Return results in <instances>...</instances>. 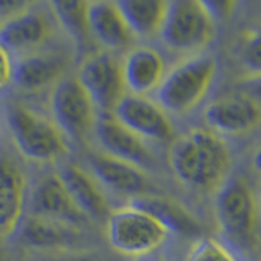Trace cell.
<instances>
[{"mask_svg": "<svg viewBox=\"0 0 261 261\" xmlns=\"http://www.w3.org/2000/svg\"><path fill=\"white\" fill-rule=\"evenodd\" d=\"M214 214L220 232L233 245L243 250L256 248L261 219L258 199L243 176H228L217 188Z\"/></svg>", "mask_w": 261, "mask_h": 261, "instance_id": "cell-3", "label": "cell"}, {"mask_svg": "<svg viewBox=\"0 0 261 261\" xmlns=\"http://www.w3.org/2000/svg\"><path fill=\"white\" fill-rule=\"evenodd\" d=\"M87 162L88 171L96 178V181L114 193L130 196L133 199L150 193V179L147 178L144 170L127 162L101 152L90 153Z\"/></svg>", "mask_w": 261, "mask_h": 261, "instance_id": "cell-16", "label": "cell"}, {"mask_svg": "<svg viewBox=\"0 0 261 261\" xmlns=\"http://www.w3.org/2000/svg\"><path fill=\"white\" fill-rule=\"evenodd\" d=\"M259 261H261V259H259Z\"/></svg>", "mask_w": 261, "mask_h": 261, "instance_id": "cell-33", "label": "cell"}, {"mask_svg": "<svg viewBox=\"0 0 261 261\" xmlns=\"http://www.w3.org/2000/svg\"><path fill=\"white\" fill-rule=\"evenodd\" d=\"M251 165H253V168H255L256 173H259V175H261V145H259L258 149L255 150V153H253Z\"/></svg>", "mask_w": 261, "mask_h": 261, "instance_id": "cell-30", "label": "cell"}, {"mask_svg": "<svg viewBox=\"0 0 261 261\" xmlns=\"http://www.w3.org/2000/svg\"><path fill=\"white\" fill-rule=\"evenodd\" d=\"M77 80L100 113H111L126 95L121 62L108 51L88 53L79 67Z\"/></svg>", "mask_w": 261, "mask_h": 261, "instance_id": "cell-8", "label": "cell"}, {"mask_svg": "<svg viewBox=\"0 0 261 261\" xmlns=\"http://www.w3.org/2000/svg\"><path fill=\"white\" fill-rule=\"evenodd\" d=\"M47 7L54 20L61 24L75 46L79 49L88 47L92 39L87 23L88 2H51Z\"/></svg>", "mask_w": 261, "mask_h": 261, "instance_id": "cell-23", "label": "cell"}, {"mask_svg": "<svg viewBox=\"0 0 261 261\" xmlns=\"http://www.w3.org/2000/svg\"><path fill=\"white\" fill-rule=\"evenodd\" d=\"M206 7L209 8V12L212 13V16L217 18H225V16H230L233 8L237 7L235 2H204Z\"/></svg>", "mask_w": 261, "mask_h": 261, "instance_id": "cell-29", "label": "cell"}, {"mask_svg": "<svg viewBox=\"0 0 261 261\" xmlns=\"http://www.w3.org/2000/svg\"><path fill=\"white\" fill-rule=\"evenodd\" d=\"M53 13L46 8L27 5L0 21V44L10 54L27 56L44 47L53 35Z\"/></svg>", "mask_w": 261, "mask_h": 261, "instance_id": "cell-11", "label": "cell"}, {"mask_svg": "<svg viewBox=\"0 0 261 261\" xmlns=\"http://www.w3.org/2000/svg\"><path fill=\"white\" fill-rule=\"evenodd\" d=\"M87 23L90 36L103 47V51L113 53L126 49L134 41L116 2H88Z\"/></svg>", "mask_w": 261, "mask_h": 261, "instance_id": "cell-20", "label": "cell"}, {"mask_svg": "<svg viewBox=\"0 0 261 261\" xmlns=\"http://www.w3.org/2000/svg\"><path fill=\"white\" fill-rule=\"evenodd\" d=\"M28 216L84 228L90 220L75 206L57 173L41 176L28 194Z\"/></svg>", "mask_w": 261, "mask_h": 261, "instance_id": "cell-13", "label": "cell"}, {"mask_svg": "<svg viewBox=\"0 0 261 261\" xmlns=\"http://www.w3.org/2000/svg\"><path fill=\"white\" fill-rule=\"evenodd\" d=\"M139 261H163V259H159V258H152V259H149V258H145V259H139Z\"/></svg>", "mask_w": 261, "mask_h": 261, "instance_id": "cell-32", "label": "cell"}, {"mask_svg": "<svg viewBox=\"0 0 261 261\" xmlns=\"http://www.w3.org/2000/svg\"><path fill=\"white\" fill-rule=\"evenodd\" d=\"M18 235L27 248L44 251L47 255L77 250V245L82 242V228L35 216L24 217Z\"/></svg>", "mask_w": 261, "mask_h": 261, "instance_id": "cell-18", "label": "cell"}, {"mask_svg": "<svg viewBox=\"0 0 261 261\" xmlns=\"http://www.w3.org/2000/svg\"><path fill=\"white\" fill-rule=\"evenodd\" d=\"M186 261H242L225 243L209 237L196 240L190 248Z\"/></svg>", "mask_w": 261, "mask_h": 261, "instance_id": "cell-25", "label": "cell"}, {"mask_svg": "<svg viewBox=\"0 0 261 261\" xmlns=\"http://www.w3.org/2000/svg\"><path fill=\"white\" fill-rule=\"evenodd\" d=\"M207 129L219 136H240L261 124V106L242 92L220 96L204 110Z\"/></svg>", "mask_w": 261, "mask_h": 261, "instance_id": "cell-14", "label": "cell"}, {"mask_svg": "<svg viewBox=\"0 0 261 261\" xmlns=\"http://www.w3.org/2000/svg\"><path fill=\"white\" fill-rule=\"evenodd\" d=\"M216 72L217 62L212 56H190L165 72L162 84L155 90L157 105L165 113H190L209 92Z\"/></svg>", "mask_w": 261, "mask_h": 261, "instance_id": "cell-5", "label": "cell"}, {"mask_svg": "<svg viewBox=\"0 0 261 261\" xmlns=\"http://www.w3.org/2000/svg\"><path fill=\"white\" fill-rule=\"evenodd\" d=\"M239 90L242 93L251 96L261 106V75H248L239 82Z\"/></svg>", "mask_w": 261, "mask_h": 261, "instance_id": "cell-28", "label": "cell"}, {"mask_svg": "<svg viewBox=\"0 0 261 261\" xmlns=\"http://www.w3.org/2000/svg\"><path fill=\"white\" fill-rule=\"evenodd\" d=\"M168 165L181 185L207 193L230 176L232 152L222 136L194 127L171 141Z\"/></svg>", "mask_w": 261, "mask_h": 261, "instance_id": "cell-1", "label": "cell"}, {"mask_svg": "<svg viewBox=\"0 0 261 261\" xmlns=\"http://www.w3.org/2000/svg\"><path fill=\"white\" fill-rule=\"evenodd\" d=\"M159 36L170 51L198 56L214 41L216 18L199 0L167 2Z\"/></svg>", "mask_w": 261, "mask_h": 261, "instance_id": "cell-6", "label": "cell"}, {"mask_svg": "<svg viewBox=\"0 0 261 261\" xmlns=\"http://www.w3.org/2000/svg\"><path fill=\"white\" fill-rule=\"evenodd\" d=\"M5 122L16 152L31 162L56 163L70 152L69 139L56 122L21 101L7 103Z\"/></svg>", "mask_w": 261, "mask_h": 261, "instance_id": "cell-2", "label": "cell"}, {"mask_svg": "<svg viewBox=\"0 0 261 261\" xmlns=\"http://www.w3.org/2000/svg\"><path fill=\"white\" fill-rule=\"evenodd\" d=\"M116 5L134 38H152L159 35L163 16H165L167 2L121 0V2H116Z\"/></svg>", "mask_w": 261, "mask_h": 261, "instance_id": "cell-22", "label": "cell"}, {"mask_svg": "<svg viewBox=\"0 0 261 261\" xmlns=\"http://www.w3.org/2000/svg\"><path fill=\"white\" fill-rule=\"evenodd\" d=\"M28 178L12 152L0 149V239L18 233L28 207Z\"/></svg>", "mask_w": 261, "mask_h": 261, "instance_id": "cell-9", "label": "cell"}, {"mask_svg": "<svg viewBox=\"0 0 261 261\" xmlns=\"http://www.w3.org/2000/svg\"><path fill=\"white\" fill-rule=\"evenodd\" d=\"M237 56L250 75H261V24L242 33L237 44Z\"/></svg>", "mask_w": 261, "mask_h": 261, "instance_id": "cell-24", "label": "cell"}, {"mask_svg": "<svg viewBox=\"0 0 261 261\" xmlns=\"http://www.w3.org/2000/svg\"><path fill=\"white\" fill-rule=\"evenodd\" d=\"M43 261H100L95 255L82 250H70V251H61L46 255Z\"/></svg>", "mask_w": 261, "mask_h": 261, "instance_id": "cell-27", "label": "cell"}, {"mask_svg": "<svg viewBox=\"0 0 261 261\" xmlns=\"http://www.w3.org/2000/svg\"><path fill=\"white\" fill-rule=\"evenodd\" d=\"M122 80L130 95L145 96L155 92L165 77V61L157 49L137 46L129 49L121 62Z\"/></svg>", "mask_w": 261, "mask_h": 261, "instance_id": "cell-19", "label": "cell"}, {"mask_svg": "<svg viewBox=\"0 0 261 261\" xmlns=\"http://www.w3.org/2000/svg\"><path fill=\"white\" fill-rule=\"evenodd\" d=\"M72 65L70 53L56 47H41L18 57L15 62L13 82L24 93H39L54 88Z\"/></svg>", "mask_w": 261, "mask_h": 261, "instance_id": "cell-12", "label": "cell"}, {"mask_svg": "<svg viewBox=\"0 0 261 261\" xmlns=\"http://www.w3.org/2000/svg\"><path fill=\"white\" fill-rule=\"evenodd\" d=\"M49 110L51 119L67 139L84 141L93 133L98 110L77 77H65L51 90Z\"/></svg>", "mask_w": 261, "mask_h": 261, "instance_id": "cell-7", "label": "cell"}, {"mask_svg": "<svg viewBox=\"0 0 261 261\" xmlns=\"http://www.w3.org/2000/svg\"><path fill=\"white\" fill-rule=\"evenodd\" d=\"M57 175L62 179L75 206L88 220H103L110 217L111 206L103 186L88 170L80 167L79 163H65Z\"/></svg>", "mask_w": 261, "mask_h": 261, "instance_id": "cell-17", "label": "cell"}, {"mask_svg": "<svg viewBox=\"0 0 261 261\" xmlns=\"http://www.w3.org/2000/svg\"><path fill=\"white\" fill-rule=\"evenodd\" d=\"M129 202L152 214L171 235H196L201 232L199 222L186 211V207L165 196L149 193L130 199Z\"/></svg>", "mask_w": 261, "mask_h": 261, "instance_id": "cell-21", "label": "cell"}, {"mask_svg": "<svg viewBox=\"0 0 261 261\" xmlns=\"http://www.w3.org/2000/svg\"><path fill=\"white\" fill-rule=\"evenodd\" d=\"M13 73L15 64L12 59V54L0 44V92L13 84Z\"/></svg>", "mask_w": 261, "mask_h": 261, "instance_id": "cell-26", "label": "cell"}, {"mask_svg": "<svg viewBox=\"0 0 261 261\" xmlns=\"http://www.w3.org/2000/svg\"><path fill=\"white\" fill-rule=\"evenodd\" d=\"M170 237L171 233L157 219L133 202L111 211L106 219L110 247L126 258H149L167 245Z\"/></svg>", "mask_w": 261, "mask_h": 261, "instance_id": "cell-4", "label": "cell"}, {"mask_svg": "<svg viewBox=\"0 0 261 261\" xmlns=\"http://www.w3.org/2000/svg\"><path fill=\"white\" fill-rule=\"evenodd\" d=\"M93 133L101 153L127 162L141 170L155 165V157L147 144L121 126L111 113H98Z\"/></svg>", "mask_w": 261, "mask_h": 261, "instance_id": "cell-15", "label": "cell"}, {"mask_svg": "<svg viewBox=\"0 0 261 261\" xmlns=\"http://www.w3.org/2000/svg\"><path fill=\"white\" fill-rule=\"evenodd\" d=\"M121 126H124L142 141L170 142L173 141L175 127L168 114L145 96L126 93L111 111Z\"/></svg>", "mask_w": 261, "mask_h": 261, "instance_id": "cell-10", "label": "cell"}, {"mask_svg": "<svg viewBox=\"0 0 261 261\" xmlns=\"http://www.w3.org/2000/svg\"><path fill=\"white\" fill-rule=\"evenodd\" d=\"M258 209H259V217H261V190H259V194H258Z\"/></svg>", "mask_w": 261, "mask_h": 261, "instance_id": "cell-31", "label": "cell"}]
</instances>
